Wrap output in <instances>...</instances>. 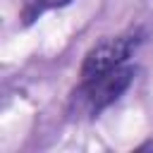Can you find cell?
Segmentation results:
<instances>
[{"instance_id": "7a4b0ae2", "label": "cell", "mask_w": 153, "mask_h": 153, "mask_svg": "<svg viewBox=\"0 0 153 153\" xmlns=\"http://www.w3.org/2000/svg\"><path fill=\"white\" fill-rule=\"evenodd\" d=\"M136 69L129 65H122L117 69H110L96 79L81 81V86L74 91V96H79V100L86 105V110L91 115H98L100 110H105L108 105H112L134 81Z\"/></svg>"}, {"instance_id": "3957f363", "label": "cell", "mask_w": 153, "mask_h": 153, "mask_svg": "<svg viewBox=\"0 0 153 153\" xmlns=\"http://www.w3.org/2000/svg\"><path fill=\"white\" fill-rule=\"evenodd\" d=\"M69 2H74V0H31V2L24 7L22 19H24V24H31V22H33V19H38V14H43L45 10L65 7V5H69Z\"/></svg>"}, {"instance_id": "6da1fadb", "label": "cell", "mask_w": 153, "mask_h": 153, "mask_svg": "<svg viewBox=\"0 0 153 153\" xmlns=\"http://www.w3.org/2000/svg\"><path fill=\"white\" fill-rule=\"evenodd\" d=\"M143 41V31L141 29H131L127 33H120L115 38H105L98 45H93L81 65V81L96 79L110 69H117L122 65H127V60L131 57V53L139 48V43Z\"/></svg>"}]
</instances>
